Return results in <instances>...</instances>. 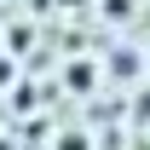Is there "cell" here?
<instances>
[]
</instances>
